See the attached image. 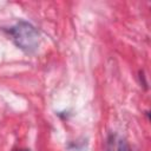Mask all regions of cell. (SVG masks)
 I'll list each match as a JSON object with an SVG mask.
<instances>
[{"label":"cell","mask_w":151,"mask_h":151,"mask_svg":"<svg viewBox=\"0 0 151 151\" xmlns=\"http://www.w3.org/2000/svg\"><path fill=\"white\" fill-rule=\"evenodd\" d=\"M13 42L25 53H34L40 44V33L28 21L19 20L7 31Z\"/></svg>","instance_id":"6da1fadb"},{"label":"cell","mask_w":151,"mask_h":151,"mask_svg":"<svg viewBox=\"0 0 151 151\" xmlns=\"http://www.w3.org/2000/svg\"><path fill=\"white\" fill-rule=\"evenodd\" d=\"M105 151H127L126 140L117 133H111L107 138Z\"/></svg>","instance_id":"7a4b0ae2"},{"label":"cell","mask_w":151,"mask_h":151,"mask_svg":"<svg viewBox=\"0 0 151 151\" xmlns=\"http://www.w3.org/2000/svg\"><path fill=\"white\" fill-rule=\"evenodd\" d=\"M14 151H29V150H26V149H20V150H14Z\"/></svg>","instance_id":"3957f363"}]
</instances>
